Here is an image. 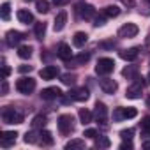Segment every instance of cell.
Returning <instances> with one entry per match:
<instances>
[{"label":"cell","instance_id":"c3c4849f","mask_svg":"<svg viewBox=\"0 0 150 150\" xmlns=\"http://www.w3.org/2000/svg\"><path fill=\"white\" fill-rule=\"evenodd\" d=\"M25 2H34V0H25Z\"/></svg>","mask_w":150,"mask_h":150},{"label":"cell","instance_id":"f546056e","mask_svg":"<svg viewBox=\"0 0 150 150\" xmlns=\"http://www.w3.org/2000/svg\"><path fill=\"white\" fill-rule=\"evenodd\" d=\"M18 57L20 58H30L32 57V48L30 46H18Z\"/></svg>","mask_w":150,"mask_h":150},{"label":"cell","instance_id":"52a82bcc","mask_svg":"<svg viewBox=\"0 0 150 150\" xmlns=\"http://www.w3.org/2000/svg\"><path fill=\"white\" fill-rule=\"evenodd\" d=\"M25 39V35L21 34V32H18V30H9L7 34H6V42H7V46H11V48H14V46H20V42Z\"/></svg>","mask_w":150,"mask_h":150},{"label":"cell","instance_id":"ffe728a7","mask_svg":"<svg viewBox=\"0 0 150 150\" xmlns=\"http://www.w3.org/2000/svg\"><path fill=\"white\" fill-rule=\"evenodd\" d=\"M87 41H88V35L85 32H76L74 37H72V44L76 46V48H83L87 44Z\"/></svg>","mask_w":150,"mask_h":150},{"label":"cell","instance_id":"4dcf8cb0","mask_svg":"<svg viewBox=\"0 0 150 150\" xmlns=\"http://www.w3.org/2000/svg\"><path fill=\"white\" fill-rule=\"evenodd\" d=\"M44 125H46V117H44V115L34 117V120H32V127H34V129H42Z\"/></svg>","mask_w":150,"mask_h":150},{"label":"cell","instance_id":"7dc6e473","mask_svg":"<svg viewBox=\"0 0 150 150\" xmlns=\"http://www.w3.org/2000/svg\"><path fill=\"white\" fill-rule=\"evenodd\" d=\"M146 80H148V83H150V72H148V76H146Z\"/></svg>","mask_w":150,"mask_h":150},{"label":"cell","instance_id":"6da1fadb","mask_svg":"<svg viewBox=\"0 0 150 150\" xmlns=\"http://www.w3.org/2000/svg\"><path fill=\"white\" fill-rule=\"evenodd\" d=\"M113 69H115V62H113V58L104 57V58H99V60H97L96 72L99 74V76H108V74L113 72Z\"/></svg>","mask_w":150,"mask_h":150},{"label":"cell","instance_id":"83f0119b","mask_svg":"<svg viewBox=\"0 0 150 150\" xmlns=\"http://www.w3.org/2000/svg\"><path fill=\"white\" fill-rule=\"evenodd\" d=\"M0 16H2L4 21H7L11 18V4L9 2H4L2 6H0Z\"/></svg>","mask_w":150,"mask_h":150},{"label":"cell","instance_id":"4316f807","mask_svg":"<svg viewBox=\"0 0 150 150\" xmlns=\"http://www.w3.org/2000/svg\"><path fill=\"white\" fill-rule=\"evenodd\" d=\"M34 34H35V37H37V39H42V37H44V34H46V23L37 21V23L34 25Z\"/></svg>","mask_w":150,"mask_h":150},{"label":"cell","instance_id":"5b68a950","mask_svg":"<svg viewBox=\"0 0 150 150\" xmlns=\"http://www.w3.org/2000/svg\"><path fill=\"white\" fill-rule=\"evenodd\" d=\"M139 32V28L134 25V23H125L118 28V37H124V39H131V37H136Z\"/></svg>","mask_w":150,"mask_h":150},{"label":"cell","instance_id":"8992f818","mask_svg":"<svg viewBox=\"0 0 150 150\" xmlns=\"http://www.w3.org/2000/svg\"><path fill=\"white\" fill-rule=\"evenodd\" d=\"M88 60H90V53H85V51H81V53H78L76 57L69 58L65 64H67V67H80V65H85Z\"/></svg>","mask_w":150,"mask_h":150},{"label":"cell","instance_id":"8fae6325","mask_svg":"<svg viewBox=\"0 0 150 150\" xmlns=\"http://www.w3.org/2000/svg\"><path fill=\"white\" fill-rule=\"evenodd\" d=\"M99 87H101V90H103L104 94H115L117 88H118L117 81L111 80V78H103V80H99Z\"/></svg>","mask_w":150,"mask_h":150},{"label":"cell","instance_id":"f35d334b","mask_svg":"<svg viewBox=\"0 0 150 150\" xmlns=\"http://www.w3.org/2000/svg\"><path fill=\"white\" fill-rule=\"evenodd\" d=\"M104 18H106L104 14H103V16H96V20H94V25H96V27H103V25H104V21H106Z\"/></svg>","mask_w":150,"mask_h":150},{"label":"cell","instance_id":"f6af8a7d","mask_svg":"<svg viewBox=\"0 0 150 150\" xmlns=\"http://www.w3.org/2000/svg\"><path fill=\"white\" fill-rule=\"evenodd\" d=\"M69 0H53V4L55 6H64V4H67Z\"/></svg>","mask_w":150,"mask_h":150},{"label":"cell","instance_id":"484cf974","mask_svg":"<svg viewBox=\"0 0 150 150\" xmlns=\"http://www.w3.org/2000/svg\"><path fill=\"white\" fill-rule=\"evenodd\" d=\"M35 9H37V13L46 14V13H50V2L48 0H35Z\"/></svg>","mask_w":150,"mask_h":150},{"label":"cell","instance_id":"d6986e66","mask_svg":"<svg viewBox=\"0 0 150 150\" xmlns=\"http://www.w3.org/2000/svg\"><path fill=\"white\" fill-rule=\"evenodd\" d=\"M118 55H120V58H122V60H127V62H134V60L138 58L139 51H138V48H129V50H122Z\"/></svg>","mask_w":150,"mask_h":150},{"label":"cell","instance_id":"2e32d148","mask_svg":"<svg viewBox=\"0 0 150 150\" xmlns=\"http://www.w3.org/2000/svg\"><path fill=\"white\" fill-rule=\"evenodd\" d=\"M57 55L64 60V62H67L69 58H72V51H71V46L67 44V42H60L58 44V50H57Z\"/></svg>","mask_w":150,"mask_h":150},{"label":"cell","instance_id":"d590c367","mask_svg":"<svg viewBox=\"0 0 150 150\" xmlns=\"http://www.w3.org/2000/svg\"><path fill=\"white\" fill-rule=\"evenodd\" d=\"M115 46H117L115 41H103V42H99V48H103V50H113Z\"/></svg>","mask_w":150,"mask_h":150},{"label":"cell","instance_id":"4fadbf2b","mask_svg":"<svg viewBox=\"0 0 150 150\" xmlns=\"http://www.w3.org/2000/svg\"><path fill=\"white\" fill-rule=\"evenodd\" d=\"M94 117L97 118V122H101L103 125H106V117H108V108L104 103H96V111H94Z\"/></svg>","mask_w":150,"mask_h":150},{"label":"cell","instance_id":"603a6c76","mask_svg":"<svg viewBox=\"0 0 150 150\" xmlns=\"http://www.w3.org/2000/svg\"><path fill=\"white\" fill-rule=\"evenodd\" d=\"M122 76H125L127 80H134L138 76V65H127L122 71Z\"/></svg>","mask_w":150,"mask_h":150},{"label":"cell","instance_id":"ba28073f","mask_svg":"<svg viewBox=\"0 0 150 150\" xmlns=\"http://www.w3.org/2000/svg\"><path fill=\"white\" fill-rule=\"evenodd\" d=\"M69 97H71L72 101H80V103H83V101H87V99L90 97V92H88V88H85V87L72 88V90L69 92Z\"/></svg>","mask_w":150,"mask_h":150},{"label":"cell","instance_id":"8d00e7d4","mask_svg":"<svg viewBox=\"0 0 150 150\" xmlns=\"http://www.w3.org/2000/svg\"><path fill=\"white\" fill-rule=\"evenodd\" d=\"M132 134H134V129H122L120 131V138L122 139H131Z\"/></svg>","mask_w":150,"mask_h":150},{"label":"cell","instance_id":"ee69618b","mask_svg":"<svg viewBox=\"0 0 150 150\" xmlns=\"http://www.w3.org/2000/svg\"><path fill=\"white\" fill-rule=\"evenodd\" d=\"M7 88H9V87H7V81L2 80V94H7Z\"/></svg>","mask_w":150,"mask_h":150},{"label":"cell","instance_id":"ab89813d","mask_svg":"<svg viewBox=\"0 0 150 150\" xmlns=\"http://www.w3.org/2000/svg\"><path fill=\"white\" fill-rule=\"evenodd\" d=\"M9 74H11V69L4 64V65H2V80H7V78H9Z\"/></svg>","mask_w":150,"mask_h":150},{"label":"cell","instance_id":"9a60e30c","mask_svg":"<svg viewBox=\"0 0 150 150\" xmlns=\"http://www.w3.org/2000/svg\"><path fill=\"white\" fill-rule=\"evenodd\" d=\"M65 23H67V13H65V11H60V13H58V14L55 16L53 30H55V32H60V30H64Z\"/></svg>","mask_w":150,"mask_h":150},{"label":"cell","instance_id":"e0dca14e","mask_svg":"<svg viewBox=\"0 0 150 150\" xmlns=\"http://www.w3.org/2000/svg\"><path fill=\"white\" fill-rule=\"evenodd\" d=\"M141 90H143V85H139V83L134 81V85H131L125 90V97L127 99H139L141 97Z\"/></svg>","mask_w":150,"mask_h":150},{"label":"cell","instance_id":"e575fe53","mask_svg":"<svg viewBox=\"0 0 150 150\" xmlns=\"http://www.w3.org/2000/svg\"><path fill=\"white\" fill-rule=\"evenodd\" d=\"M122 111H124V120L125 118H134L138 115V110L136 108H122Z\"/></svg>","mask_w":150,"mask_h":150},{"label":"cell","instance_id":"ac0fdd59","mask_svg":"<svg viewBox=\"0 0 150 150\" xmlns=\"http://www.w3.org/2000/svg\"><path fill=\"white\" fill-rule=\"evenodd\" d=\"M16 16H18V20H20V23H23V25L35 23V21H34V14H32L28 9H20V11L16 13Z\"/></svg>","mask_w":150,"mask_h":150},{"label":"cell","instance_id":"cb8c5ba5","mask_svg":"<svg viewBox=\"0 0 150 150\" xmlns=\"http://www.w3.org/2000/svg\"><path fill=\"white\" fill-rule=\"evenodd\" d=\"M103 14H104L106 18H117V16L120 14V9H118V6H106V7L103 9Z\"/></svg>","mask_w":150,"mask_h":150},{"label":"cell","instance_id":"7402d4cb","mask_svg":"<svg viewBox=\"0 0 150 150\" xmlns=\"http://www.w3.org/2000/svg\"><path fill=\"white\" fill-rule=\"evenodd\" d=\"M80 148H85V141L76 138V139H71L65 143V150H80Z\"/></svg>","mask_w":150,"mask_h":150},{"label":"cell","instance_id":"d6a6232c","mask_svg":"<svg viewBox=\"0 0 150 150\" xmlns=\"http://www.w3.org/2000/svg\"><path fill=\"white\" fill-rule=\"evenodd\" d=\"M141 132L145 136H150V117H143L141 118Z\"/></svg>","mask_w":150,"mask_h":150},{"label":"cell","instance_id":"74e56055","mask_svg":"<svg viewBox=\"0 0 150 150\" xmlns=\"http://www.w3.org/2000/svg\"><path fill=\"white\" fill-rule=\"evenodd\" d=\"M83 136H85V138H92V139H96V138H97V131L92 129V127H90V129H85Z\"/></svg>","mask_w":150,"mask_h":150},{"label":"cell","instance_id":"816d5d0a","mask_svg":"<svg viewBox=\"0 0 150 150\" xmlns=\"http://www.w3.org/2000/svg\"><path fill=\"white\" fill-rule=\"evenodd\" d=\"M148 65H150V60H148Z\"/></svg>","mask_w":150,"mask_h":150},{"label":"cell","instance_id":"44dd1931","mask_svg":"<svg viewBox=\"0 0 150 150\" xmlns=\"http://www.w3.org/2000/svg\"><path fill=\"white\" fill-rule=\"evenodd\" d=\"M78 117H80V122H81L83 125L90 124V122H92V118H94L92 111H90V110H87V108H80V111H78Z\"/></svg>","mask_w":150,"mask_h":150},{"label":"cell","instance_id":"1f68e13d","mask_svg":"<svg viewBox=\"0 0 150 150\" xmlns=\"http://www.w3.org/2000/svg\"><path fill=\"white\" fill-rule=\"evenodd\" d=\"M25 143H37L39 141V134L35 132V131H27V134H25Z\"/></svg>","mask_w":150,"mask_h":150},{"label":"cell","instance_id":"3957f363","mask_svg":"<svg viewBox=\"0 0 150 150\" xmlns=\"http://www.w3.org/2000/svg\"><path fill=\"white\" fill-rule=\"evenodd\" d=\"M57 125H58V131L62 134H71L74 131V118H72V115H60Z\"/></svg>","mask_w":150,"mask_h":150},{"label":"cell","instance_id":"277c9868","mask_svg":"<svg viewBox=\"0 0 150 150\" xmlns=\"http://www.w3.org/2000/svg\"><path fill=\"white\" fill-rule=\"evenodd\" d=\"M2 120L6 124H23V115L14 108H6L2 111Z\"/></svg>","mask_w":150,"mask_h":150},{"label":"cell","instance_id":"7c38bea8","mask_svg":"<svg viewBox=\"0 0 150 150\" xmlns=\"http://www.w3.org/2000/svg\"><path fill=\"white\" fill-rule=\"evenodd\" d=\"M62 96L64 94H62V90L58 87H48V88H42V92H41V97L44 101H53V99H58Z\"/></svg>","mask_w":150,"mask_h":150},{"label":"cell","instance_id":"7a4b0ae2","mask_svg":"<svg viewBox=\"0 0 150 150\" xmlns=\"http://www.w3.org/2000/svg\"><path fill=\"white\" fill-rule=\"evenodd\" d=\"M16 90H18L20 94H25V96L32 94V92L35 90V80H32V78H27V76L20 78V80L16 81Z\"/></svg>","mask_w":150,"mask_h":150},{"label":"cell","instance_id":"bcb514c9","mask_svg":"<svg viewBox=\"0 0 150 150\" xmlns=\"http://www.w3.org/2000/svg\"><path fill=\"white\" fill-rule=\"evenodd\" d=\"M141 146H143V148H145V150H150V141H145V143H143V145H141Z\"/></svg>","mask_w":150,"mask_h":150},{"label":"cell","instance_id":"9c48e42d","mask_svg":"<svg viewBox=\"0 0 150 150\" xmlns=\"http://www.w3.org/2000/svg\"><path fill=\"white\" fill-rule=\"evenodd\" d=\"M16 138H18L16 131H4L2 136H0V145H2L4 148H9L11 145L16 143Z\"/></svg>","mask_w":150,"mask_h":150},{"label":"cell","instance_id":"d4e9b609","mask_svg":"<svg viewBox=\"0 0 150 150\" xmlns=\"http://www.w3.org/2000/svg\"><path fill=\"white\" fill-rule=\"evenodd\" d=\"M39 141H42V145H53V134L50 131H46V129H41Z\"/></svg>","mask_w":150,"mask_h":150},{"label":"cell","instance_id":"f1b7e54d","mask_svg":"<svg viewBox=\"0 0 150 150\" xmlns=\"http://www.w3.org/2000/svg\"><path fill=\"white\" fill-rule=\"evenodd\" d=\"M96 146H97V148H110V146H111V141H110V138H106V136H97V138H96Z\"/></svg>","mask_w":150,"mask_h":150},{"label":"cell","instance_id":"7bdbcfd3","mask_svg":"<svg viewBox=\"0 0 150 150\" xmlns=\"http://www.w3.org/2000/svg\"><path fill=\"white\" fill-rule=\"evenodd\" d=\"M120 2H122L124 6H127V7H134V6H136L134 0H120Z\"/></svg>","mask_w":150,"mask_h":150},{"label":"cell","instance_id":"681fc988","mask_svg":"<svg viewBox=\"0 0 150 150\" xmlns=\"http://www.w3.org/2000/svg\"><path fill=\"white\" fill-rule=\"evenodd\" d=\"M146 2H148V4H150V0H146Z\"/></svg>","mask_w":150,"mask_h":150},{"label":"cell","instance_id":"f907efd6","mask_svg":"<svg viewBox=\"0 0 150 150\" xmlns=\"http://www.w3.org/2000/svg\"><path fill=\"white\" fill-rule=\"evenodd\" d=\"M148 104H150V99H148Z\"/></svg>","mask_w":150,"mask_h":150},{"label":"cell","instance_id":"30bf717a","mask_svg":"<svg viewBox=\"0 0 150 150\" xmlns=\"http://www.w3.org/2000/svg\"><path fill=\"white\" fill-rule=\"evenodd\" d=\"M76 11H78V14H80L83 20H92V18H96V9H94V6H90V4H80V6L76 7Z\"/></svg>","mask_w":150,"mask_h":150},{"label":"cell","instance_id":"60d3db41","mask_svg":"<svg viewBox=\"0 0 150 150\" xmlns=\"http://www.w3.org/2000/svg\"><path fill=\"white\" fill-rule=\"evenodd\" d=\"M132 148V143H131V139H124V143L120 145V150H131Z\"/></svg>","mask_w":150,"mask_h":150},{"label":"cell","instance_id":"b9f144b4","mask_svg":"<svg viewBox=\"0 0 150 150\" xmlns=\"http://www.w3.org/2000/svg\"><path fill=\"white\" fill-rule=\"evenodd\" d=\"M18 71H20L21 74H25V72H30V71H32V65H20V67H18Z\"/></svg>","mask_w":150,"mask_h":150},{"label":"cell","instance_id":"836d02e7","mask_svg":"<svg viewBox=\"0 0 150 150\" xmlns=\"http://www.w3.org/2000/svg\"><path fill=\"white\" fill-rule=\"evenodd\" d=\"M62 83L71 87V85L76 83V76H74V74H71V72H67V74H64V76H62Z\"/></svg>","mask_w":150,"mask_h":150},{"label":"cell","instance_id":"5bb4252c","mask_svg":"<svg viewBox=\"0 0 150 150\" xmlns=\"http://www.w3.org/2000/svg\"><path fill=\"white\" fill-rule=\"evenodd\" d=\"M39 74H41L42 80H53V78L58 76V67H57V65H46V67L41 69Z\"/></svg>","mask_w":150,"mask_h":150}]
</instances>
